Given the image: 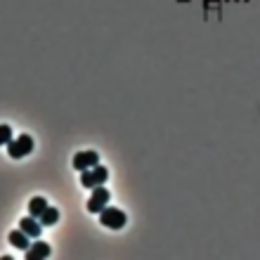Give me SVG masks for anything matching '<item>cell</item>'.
<instances>
[{
  "mask_svg": "<svg viewBox=\"0 0 260 260\" xmlns=\"http://www.w3.org/2000/svg\"><path fill=\"white\" fill-rule=\"evenodd\" d=\"M12 140V128L10 125H0V147H7Z\"/></svg>",
  "mask_w": 260,
  "mask_h": 260,
  "instance_id": "8fae6325",
  "label": "cell"
},
{
  "mask_svg": "<svg viewBox=\"0 0 260 260\" xmlns=\"http://www.w3.org/2000/svg\"><path fill=\"white\" fill-rule=\"evenodd\" d=\"M38 220H41V225H43V227L55 225L57 220H59V211H57V208H50V206H48V208L43 211V215H41Z\"/></svg>",
  "mask_w": 260,
  "mask_h": 260,
  "instance_id": "30bf717a",
  "label": "cell"
},
{
  "mask_svg": "<svg viewBox=\"0 0 260 260\" xmlns=\"http://www.w3.org/2000/svg\"><path fill=\"white\" fill-rule=\"evenodd\" d=\"M107 178H109V171H107L104 166H100V164L92 166V168H88V171H81V185L88 187V189L104 185Z\"/></svg>",
  "mask_w": 260,
  "mask_h": 260,
  "instance_id": "6da1fadb",
  "label": "cell"
},
{
  "mask_svg": "<svg viewBox=\"0 0 260 260\" xmlns=\"http://www.w3.org/2000/svg\"><path fill=\"white\" fill-rule=\"evenodd\" d=\"M109 189H104L102 185L100 187H92V197L88 199V211L90 213H100L104 206L109 204Z\"/></svg>",
  "mask_w": 260,
  "mask_h": 260,
  "instance_id": "277c9868",
  "label": "cell"
},
{
  "mask_svg": "<svg viewBox=\"0 0 260 260\" xmlns=\"http://www.w3.org/2000/svg\"><path fill=\"white\" fill-rule=\"evenodd\" d=\"M31 151H34V137L31 135H19L17 140L12 137L10 144H7V154L12 158H24Z\"/></svg>",
  "mask_w": 260,
  "mask_h": 260,
  "instance_id": "7a4b0ae2",
  "label": "cell"
},
{
  "mask_svg": "<svg viewBox=\"0 0 260 260\" xmlns=\"http://www.w3.org/2000/svg\"><path fill=\"white\" fill-rule=\"evenodd\" d=\"M100 164V156H97V151H81V154H76L74 156V168L76 171H88L92 166Z\"/></svg>",
  "mask_w": 260,
  "mask_h": 260,
  "instance_id": "5b68a950",
  "label": "cell"
},
{
  "mask_svg": "<svg viewBox=\"0 0 260 260\" xmlns=\"http://www.w3.org/2000/svg\"><path fill=\"white\" fill-rule=\"evenodd\" d=\"M19 230H24V232H26L31 239H38V237H41L43 225H41V220H38V218H34V215H26V218L19 220Z\"/></svg>",
  "mask_w": 260,
  "mask_h": 260,
  "instance_id": "52a82bcc",
  "label": "cell"
},
{
  "mask_svg": "<svg viewBox=\"0 0 260 260\" xmlns=\"http://www.w3.org/2000/svg\"><path fill=\"white\" fill-rule=\"evenodd\" d=\"M125 213L121 211V208H107L104 206L102 211H100V222H102L104 227H109V230H121V227H125Z\"/></svg>",
  "mask_w": 260,
  "mask_h": 260,
  "instance_id": "3957f363",
  "label": "cell"
},
{
  "mask_svg": "<svg viewBox=\"0 0 260 260\" xmlns=\"http://www.w3.org/2000/svg\"><path fill=\"white\" fill-rule=\"evenodd\" d=\"M7 239H10V244H12L14 248H19V251H26L28 246H31V237H28L24 230H12V232L7 234Z\"/></svg>",
  "mask_w": 260,
  "mask_h": 260,
  "instance_id": "ba28073f",
  "label": "cell"
},
{
  "mask_svg": "<svg viewBox=\"0 0 260 260\" xmlns=\"http://www.w3.org/2000/svg\"><path fill=\"white\" fill-rule=\"evenodd\" d=\"M45 208H48V201L43 197H34L28 201V215H34V218H41Z\"/></svg>",
  "mask_w": 260,
  "mask_h": 260,
  "instance_id": "9c48e42d",
  "label": "cell"
},
{
  "mask_svg": "<svg viewBox=\"0 0 260 260\" xmlns=\"http://www.w3.org/2000/svg\"><path fill=\"white\" fill-rule=\"evenodd\" d=\"M24 255H26V260H43L50 255V244H45V241L36 239L31 246L24 251Z\"/></svg>",
  "mask_w": 260,
  "mask_h": 260,
  "instance_id": "8992f818",
  "label": "cell"
}]
</instances>
